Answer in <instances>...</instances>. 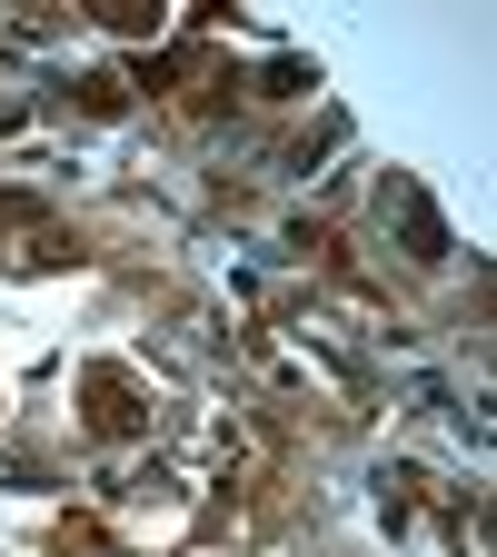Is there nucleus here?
Segmentation results:
<instances>
[{
    "label": "nucleus",
    "mask_w": 497,
    "mask_h": 557,
    "mask_svg": "<svg viewBox=\"0 0 497 557\" xmlns=\"http://www.w3.org/2000/svg\"><path fill=\"white\" fill-rule=\"evenodd\" d=\"M80 418H90V438H150V388H139L120 359H90L80 369Z\"/></svg>",
    "instance_id": "nucleus-1"
},
{
    "label": "nucleus",
    "mask_w": 497,
    "mask_h": 557,
    "mask_svg": "<svg viewBox=\"0 0 497 557\" xmlns=\"http://www.w3.org/2000/svg\"><path fill=\"white\" fill-rule=\"evenodd\" d=\"M378 209H398V230H408V259H448V220L428 209V189H418V180H388V189H378Z\"/></svg>",
    "instance_id": "nucleus-2"
},
{
    "label": "nucleus",
    "mask_w": 497,
    "mask_h": 557,
    "mask_svg": "<svg viewBox=\"0 0 497 557\" xmlns=\"http://www.w3.org/2000/svg\"><path fill=\"white\" fill-rule=\"evenodd\" d=\"M179 81H209V50L199 40H170L160 60H139V90H179Z\"/></svg>",
    "instance_id": "nucleus-3"
},
{
    "label": "nucleus",
    "mask_w": 497,
    "mask_h": 557,
    "mask_svg": "<svg viewBox=\"0 0 497 557\" xmlns=\"http://www.w3.org/2000/svg\"><path fill=\"white\" fill-rule=\"evenodd\" d=\"M90 21L110 40H160V0H90Z\"/></svg>",
    "instance_id": "nucleus-4"
},
{
    "label": "nucleus",
    "mask_w": 497,
    "mask_h": 557,
    "mask_svg": "<svg viewBox=\"0 0 497 557\" xmlns=\"http://www.w3.org/2000/svg\"><path fill=\"white\" fill-rule=\"evenodd\" d=\"M70 100H80L90 120H120V110H129V81H120V70H80V81H70Z\"/></svg>",
    "instance_id": "nucleus-5"
},
{
    "label": "nucleus",
    "mask_w": 497,
    "mask_h": 557,
    "mask_svg": "<svg viewBox=\"0 0 497 557\" xmlns=\"http://www.w3.org/2000/svg\"><path fill=\"white\" fill-rule=\"evenodd\" d=\"M11 230H50V199H30V189H0V239H11Z\"/></svg>",
    "instance_id": "nucleus-6"
},
{
    "label": "nucleus",
    "mask_w": 497,
    "mask_h": 557,
    "mask_svg": "<svg viewBox=\"0 0 497 557\" xmlns=\"http://www.w3.org/2000/svg\"><path fill=\"white\" fill-rule=\"evenodd\" d=\"M259 81H269V100H299V90H319V81H309V60H269Z\"/></svg>",
    "instance_id": "nucleus-7"
}]
</instances>
